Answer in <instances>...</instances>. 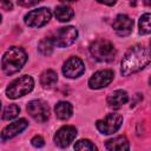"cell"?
Listing matches in <instances>:
<instances>
[{
    "label": "cell",
    "instance_id": "obj_26",
    "mask_svg": "<svg viewBox=\"0 0 151 151\" xmlns=\"http://www.w3.org/2000/svg\"><path fill=\"white\" fill-rule=\"evenodd\" d=\"M98 2L100 4H104V5H107V6H112L117 2V0H97Z\"/></svg>",
    "mask_w": 151,
    "mask_h": 151
},
{
    "label": "cell",
    "instance_id": "obj_6",
    "mask_svg": "<svg viewBox=\"0 0 151 151\" xmlns=\"http://www.w3.org/2000/svg\"><path fill=\"white\" fill-rule=\"evenodd\" d=\"M123 124V117L119 113H109L104 119L97 120L96 126L103 134H112L117 132Z\"/></svg>",
    "mask_w": 151,
    "mask_h": 151
},
{
    "label": "cell",
    "instance_id": "obj_16",
    "mask_svg": "<svg viewBox=\"0 0 151 151\" xmlns=\"http://www.w3.org/2000/svg\"><path fill=\"white\" fill-rule=\"evenodd\" d=\"M54 112L58 119L66 120L72 116L73 107L68 101H59L54 107Z\"/></svg>",
    "mask_w": 151,
    "mask_h": 151
},
{
    "label": "cell",
    "instance_id": "obj_28",
    "mask_svg": "<svg viewBox=\"0 0 151 151\" xmlns=\"http://www.w3.org/2000/svg\"><path fill=\"white\" fill-rule=\"evenodd\" d=\"M61 2H73V1H77V0H59Z\"/></svg>",
    "mask_w": 151,
    "mask_h": 151
},
{
    "label": "cell",
    "instance_id": "obj_9",
    "mask_svg": "<svg viewBox=\"0 0 151 151\" xmlns=\"http://www.w3.org/2000/svg\"><path fill=\"white\" fill-rule=\"evenodd\" d=\"M85 72V65L83 60L78 57L68 58L63 66V73L67 78H78Z\"/></svg>",
    "mask_w": 151,
    "mask_h": 151
},
{
    "label": "cell",
    "instance_id": "obj_18",
    "mask_svg": "<svg viewBox=\"0 0 151 151\" xmlns=\"http://www.w3.org/2000/svg\"><path fill=\"white\" fill-rule=\"evenodd\" d=\"M58 81V76L53 70H46L40 76V84L44 87H52Z\"/></svg>",
    "mask_w": 151,
    "mask_h": 151
},
{
    "label": "cell",
    "instance_id": "obj_13",
    "mask_svg": "<svg viewBox=\"0 0 151 151\" xmlns=\"http://www.w3.org/2000/svg\"><path fill=\"white\" fill-rule=\"evenodd\" d=\"M27 126H28V123H27V120L24 119V118L11 123L9 125H7V126L2 130V132H1V140L5 142V140H7V139H11V138L15 137L17 134L21 133Z\"/></svg>",
    "mask_w": 151,
    "mask_h": 151
},
{
    "label": "cell",
    "instance_id": "obj_5",
    "mask_svg": "<svg viewBox=\"0 0 151 151\" xmlns=\"http://www.w3.org/2000/svg\"><path fill=\"white\" fill-rule=\"evenodd\" d=\"M78 37V31L73 26H66L60 27L54 32V34L51 37L54 45L58 47H68L72 45Z\"/></svg>",
    "mask_w": 151,
    "mask_h": 151
},
{
    "label": "cell",
    "instance_id": "obj_15",
    "mask_svg": "<svg viewBox=\"0 0 151 151\" xmlns=\"http://www.w3.org/2000/svg\"><path fill=\"white\" fill-rule=\"evenodd\" d=\"M105 147L110 151H114V150L123 151V150H129L130 144H129V140L126 139V137L118 136V137H114V138H111V139L106 140Z\"/></svg>",
    "mask_w": 151,
    "mask_h": 151
},
{
    "label": "cell",
    "instance_id": "obj_10",
    "mask_svg": "<svg viewBox=\"0 0 151 151\" xmlns=\"http://www.w3.org/2000/svg\"><path fill=\"white\" fill-rule=\"evenodd\" d=\"M114 73L111 70H100L92 74V77L88 80V86L92 90H99L103 87H106L112 80H113Z\"/></svg>",
    "mask_w": 151,
    "mask_h": 151
},
{
    "label": "cell",
    "instance_id": "obj_7",
    "mask_svg": "<svg viewBox=\"0 0 151 151\" xmlns=\"http://www.w3.org/2000/svg\"><path fill=\"white\" fill-rule=\"evenodd\" d=\"M51 17H52V13L50 8L41 7V8L29 11L25 15L24 20H25V24L29 27H41L50 21Z\"/></svg>",
    "mask_w": 151,
    "mask_h": 151
},
{
    "label": "cell",
    "instance_id": "obj_27",
    "mask_svg": "<svg viewBox=\"0 0 151 151\" xmlns=\"http://www.w3.org/2000/svg\"><path fill=\"white\" fill-rule=\"evenodd\" d=\"M144 4H145L147 7H150V8H151V0H144Z\"/></svg>",
    "mask_w": 151,
    "mask_h": 151
},
{
    "label": "cell",
    "instance_id": "obj_19",
    "mask_svg": "<svg viewBox=\"0 0 151 151\" xmlns=\"http://www.w3.org/2000/svg\"><path fill=\"white\" fill-rule=\"evenodd\" d=\"M138 28L140 34L151 33V13H145L139 18Z\"/></svg>",
    "mask_w": 151,
    "mask_h": 151
},
{
    "label": "cell",
    "instance_id": "obj_29",
    "mask_svg": "<svg viewBox=\"0 0 151 151\" xmlns=\"http://www.w3.org/2000/svg\"><path fill=\"white\" fill-rule=\"evenodd\" d=\"M149 84H150V86H151V77L149 78Z\"/></svg>",
    "mask_w": 151,
    "mask_h": 151
},
{
    "label": "cell",
    "instance_id": "obj_8",
    "mask_svg": "<svg viewBox=\"0 0 151 151\" xmlns=\"http://www.w3.org/2000/svg\"><path fill=\"white\" fill-rule=\"evenodd\" d=\"M27 112L38 123H44L50 117V107H48V105L44 100H40V99L31 100L27 104Z\"/></svg>",
    "mask_w": 151,
    "mask_h": 151
},
{
    "label": "cell",
    "instance_id": "obj_1",
    "mask_svg": "<svg viewBox=\"0 0 151 151\" xmlns=\"http://www.w3.org/2000/svg\"><path fill=\"white\" fill-rule=\"evenodd\" d=\"M150 63V53L142 45H133L123 57L120 72L123 76H130L145 68Z\"/></svg>",
    "mask_w": 151,
    "mask_h": 151
},
{
    "label": "cell",
    "instance_id": "obj_4",
    "mask_svg": "<svg viewBox=\"0 0 151 151\" xmlns=\"http://www.w3.org/2000/svg\"><path fill=\"white\" fill-rule=\"evenodd\" d=\"M33 86H34L33 78L31 76H22L9 84V86L6 88V96L9 99H17L19 97L29 93L33 90Z\"/></svg>",
    "mask_w": 151,
    "mask_h": 151
},
{
    "label": "cell",
    "instance_id": "obj_30",
    "mask_svg": "<svg viewBox=\"0 0 151 151\" xmlns=\"http://www.w3.org/2000/svg\"><path fill=\"white\" fill-rule=\"evenodd\" d=\"M150 47H151V41H150Z\"/></svg>",
    "mask_w": 151,
    "mask_h": 151
},
{
    "label": "cell",
    "instance_id": "obj_24",
    "mask_svg": "<svg viewBox=\"0 0 151 151\" xmlns=\"http://www.w3.org/2000/svg\"><path fill=\"white\" fill-rule=\"evenodd\" d=\"M40 1L41 0H18V4L20 6H24V7H31V6L37 5Z\"/></svg>",
    "mask_w": 151,
    "mask_h": 151
},
{
    "label": "cell",
    "instance_id": "obj_25",
    "mask_svg": "<svg viewBox=\"0 0 151 151\" xmlns=\"http://www.w3.org/2000/svg\"><path fill=\"white\" fill-rule=\"evenodd\" d=\"M1 7H2V9H5V11H11V9L13 8L12 1H11V0H1Z\"/></svg>",
    "mask_w": 151,
    "mask_h": 151
},
{
    "label": "cell",
    "instance_id": "obj_2",
    "mask_svg": "<svg viewBox=\"0 0 151 151\" xmlns=\"http://www.w3.org/2000/svg\"><path fill=\"white\" fill-rule=\"evenodd\" d=\"M27 61V54L21 47H9L1 59V67L5 74L12 76L19 72Z\"/></svg>",
    "mask_w": 151,
    "mask_h": 151
},
{
    "label": "cell",
    "instance_id": "obj_12",
    "mask_svg": "<svg viewBox=\"0 0 151 151\" xmlns=\"http://www.w3.org/2000/svg\"><path fill=\"white\" fill-rule=\"evenodd\" d=\"M112 27L119 37H126L132 32L133 20L126 14H118L112 24Z\"/></svg>",
    "mask_w": 151,
    "mask_h": 151
},
{
    "label": "cell",
    "instance_id": "obj_3",
    "mask_svg": "<svg viewBox=\"0 0 151 151\" xmlns=\"http://www.w3.org/2000/svg\"><path fill=\"white\" fill-rule=\"evenodd\" d=\"M91 55L100 63H110L116 57V48L113 44L106 39H98L90 46Z\"/></svg>",
    "mask_w": 151,
    "mask_h": 151
},
{
    "label": "cell",
    "instance_id": "obj_23",
    "mask_svg": "<svg viewBox=\"0 0 151 151\" xmlns=\"http://www.w3.org/2000/svg\"><path fill=\"white\" fill-rule=\"evenodd\" d=\"M31 143H32V145L34 147H42L45 145V140H44V138L41 136H34L32 138Z\"/></svg>",
    "mask_w": 151,
    "mask_h": 151
},
{
    "label": "cell",
    "instance_id": "obj_21",
    "mask_svg": "<svg viewBox=\"0 0 151 151\" xmlns=\"http://www.w3.org/2000/svg\"><path fill=\"white\" fill-rule=\"evenodd\" d=\"M20 112V107L15 104H11L8 106H6L2 111V119L4 120H11L13 118H15Z\"/></svg>",
    "mask_w": 151,
    "mask_h": 151
},
{
    "label": "cell",
    "instance_id": "obj_11",
    "mask_svg": "<svg viewBox=\"0 0 151 151\" xmlns=\"http://www.w3.org/2000/svg\"><path fill=\"white\" fill-rule=\"evenodd\" d=\"M77 129L72 125H65L60 127L54 134V143L59 147H67L76 138Z\"/></svg>",
    "mask_w": 151,
    "mask_h": 151
},
{
    "label": "cell",
    "instance_id": "obj_22",
    "mask_svg": "<svg viewBox=\"0 0 151 151\" xmlns=\"http://www.w3.org/2000/svg\"><path fill=\"white\" fill-rule=\"evenodd\" d=\"M74 150H90V151H94L97 150L96 145L88 140V139H80L74 144Z\"/></svg>",
    "mask_w": 151,
    "mask_h": 151
},
{
    "label": "cell",
    "instance_id": "obj_20",
    "mask_svg": "<svg viewBox=\"0 0 151 151\" xmlns=\"http://www.w3.org/2000/svg\"><path fill=\"white\" fill-rule=\"evenodd\" d=\"M53 46H54V42H53L52 38H45L39 41L38 50L44 55H51L53 52Z\"/></svg>",
    "mask_w": 151,
    "mask_h": 151
},
{
    "label": "cell",
    "instance_id": "obj_17",
    "mask_svg": "<svg viewBox=\"0 0 151 151\" xmlns=\"http://www.w3.org/2000/svg\"><path fill=\"white\" fill-rule=\"evenodd\" d=\"M54 14H55V18L60 22H66V21H70L73 18L74 12H73V9L71 7H68L66 5H61V6H57L55 7Z\"/></svg>",
    "mask_w": 151,
    "mask_h": 151
},
{
    "label": "cell",
    "instance_id": "obj_14",
    "mask_svg": "<svg viewBox=\"0 0 151 151\" xmlns=\"http://www.w3.org/2000/svg\"><path fill=\"white\" fill-rule=\"evenodd\" d=\"M129 100V96L127 92L124 90H116L112 93H110L107 96V104L111 109H119L122 107L124 104H126Z\"/></svg>",
    "mask_w": 151,
    "mask_h": 151
}]
</instances>
